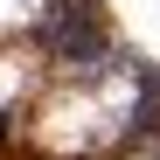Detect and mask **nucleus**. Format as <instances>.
<instances>
[{
    "label": "nucleus",
    "mask_w": 160,
    "mask_h": 160,
    "mask_svg": "<svg viewBox=\"0 0 160 160\" xmlns=\"http://www.w3.org/2000/svg\"><path fill=\"white\" fill-rule=\"evenodd\" d=\"M42 42L56 49V63L84 70V77H98L104 56H112V35L98 28V14L84 7V0H56V7H49V21H42Z\"/></svg>",
    "instance_id": "obj_1"
}]
</instances>
